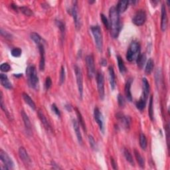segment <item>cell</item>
Returning <instances> with one entry per match:
<instances>
[{
  "instance_id": "obj_1",
  "label": "cell",
  "mask_w": 170,
  "mask_h": 170,
  "mask_svg": "<svg viewBox=\"0 0 170 170\" xmlns=\"http://www.w3.org/2000/svg\"><path fill=\"white\" fill-rule=\"evenodd\" d=\"M110 29L111 35L113 38H117L121 30V24L120 20V14L116 7H112L109 11Z\"/></svg>"
},
{
  "instance_id": "obj_2",
  "label": "cell",
  "mask_w": 170,
  "mask_h": 170,
  "mask_svg": "<svg viewBox=\"0 0 170 170\" xmlns=\"http://www.w3.org/2000/svg\"><path fill=\"white\" fill-rule=\"evenodd\" d=\"M140 54V45L136 41L131 42L126 53V59L130 62L136 60L137 57Z\"/></svg>"
},
{
  "instance_id": "obj_3",
  "label": "cell",
  "mask_w": 170,
  "mask_h": 170,
  "mask_svg": "<svg viewBox=\"0 0 170 170\" xmlns=\"http://www.w3.org/2000/svg\"><path fill=\"white\" fill-rule=\"evenodd\" d=\"M26 76L28 78V84L31 88H35L37 87L39 79L36 68L33 65H29L26 69Z\"/></svg>"
},
{
  "instance_id": "obj_4",
  "label": "cell",
  "mask_w": 170,
  "mask_h": 170,
  "mask_svg": "<svg viewBox=\"0 0 170 170\" xmlns=\"http://www.w3.org/2000/svg\"><path fill=\"white\" fill-rule=\"evenodd\" d=\"M91 29L92 35H93L96 48L99 52L101 53L102 52L103 49V39L101 29L98 25H94L92 26Z\"/></svg>"
},
{
  "instance_id": "obj_5",
  "label": "cell",
  "mask_w": 170,
  "mask_h": 170,
  "mask_svg": "<svg viewBox=\"0 0 170 170\" xmlns=\"http://www.w3.org/2000/svg\"><path fill=\"white\" fill-rule=\"evenodd\" d=\"M0 159H1V161L3 164V167H2V169L9 170L13 169L14 163L13 160L8 156V154L3 151V150H0Z\"/></svg>"
},
{
  "instance_id": "obj_6",
  "label": "cell",
  "mask_w": 170,
  "mask_h": 170,
  "mask_svg": "<svg viewBox=\"0 0 170 170\" xmlns=\"http://www.w3.org/2000/svg\"><path fill=\"white\" fill-rule=\"evenodd\" d=\"M75 72L76 79L77 87H78V90L79 92L80 97L82 98L83 95V73L81 71V69L79 67L75 65Z\"/></svg>"
},
{
  "instance_id": "obj_7",
  "label": "cell",
  "mask_w": 170,
  "mask_h": 170,
  "mask_svg": "<svg viewBox=\"0 0 170 170\" xmlns=\"http://www.w3.org/2000/svg\"><path fill=\"white\" fill-rule=\"evenodd\" d=\"M86 63L87 68V74L90 79L93 78L95 75V65L94 59L92 55H87L86 57Z\"/></svg>"
},
{
  "instance_id": "obj_8",
  "label": "cell",
  "mask_w": 170,
  "mask_h": 170,
  "mask_svg": "<svg viewBox=\"0 0 170 170\" xmlns=\"http://www.w3.org/2000/svg\"><path fill=\"white\" fill-rule=\"evenodd\" d=\"M96 81H97V87L98 92L100 96V98L103 100L104 98V77L102 72H98L96 76Z\"/></svg>"
},
{
  "instance_id": "obj_9",
  "label": "cell",
  "mask_w": 170,
  "mask_h": 170,
  "mask_svg": "<svg viewBox=\"0 0 170 170\" xmlns=\"http://www.w3.org/2000/svg\"><path fill=\"white\" fill-rule=\"evenodd\" d=\"M146 21V13L144 10H138L133 17L132 22L137 26H142Z\"/></svg>"
},
{
  "instance_id": "obj_10",
  "label": "cell",
  "mask_w": 170,
  "mask_h": 170,
  "mask_svg": "<svg viewBox=\"0 0 170 170\" xmlns=\"http://www.w3.org/2000/svg\"><path fill=\"white\" fill-rule=\"evenodd\" d=\"M94 116L95 121L98 124L99 126L100 130L102 133L104 132V118L102 116V114L101 112L100 111L99 109L97 107H96L94 110Z\"/></svg>"
},
{
  "instance_id": "obj_11",
  "label": "cell",
  "mask_w": 170,
  "mask_h": 170,
  "mask_svg": "<svg viewBox=\"0 0 170 170\" xmlns=\"http://www.w3.org/2000/svg\"><path fill=\"white\" fill-rule=\"evenodd\" d=\"M76 3H77L76 2H73L74 4L72 5V8L71 9V14L72 15V17H73V19H74L76 28L77 29H79L80 28L81 24H80V18H79V13H78V9H77Z\"/></svg>"
},
{
  "instance_id": "obj_12",
  "label": "cell",
  "mask_w": 170,
  "mask_h": 170,
  "mask_svg": "<svg viewBox=\"0 0 170 170\" xmlns=\"http://www.w3.org/2000/svg\"><path fill=\"white\" fill-rule=\"evenodd\" d=\"M21 115L23 119V121L24 122V125L25 128L26 132L28 134L29 136H31L32 135V126L31 124L30 120L28 117V116L26 114V113L24 110H22L21 112Z\"/></svg>"
},
{
  "instance_id": "obj_13",
  "label": "cell",
  "mask_w": 170,
  "mask_h": 170,
  "mask_svg": "<svg viewBox=\"0 0 170 170\" xmlns=\"http://www.w3.org/2000/svg\"><path fill=\"white\" fill-rule=\"evenodd\" d=\"M168 27V15L165 6H161V29L162 31H165Z\"/></svg>"
},
{
  "instance_id": "obj_14",
  "label": "cell",
  "mask_w": 170,
  "mask_h": 170,
  "mask_svg": "<svg viewBox=\"0 0 170 170\" xmlns=\"http://www.w3.org/2000/svg\"><path fill=\"white\" fill-rule=\"evenodd\" d=\"M19 157H20L22 161L24 162L26 165L30 164V163H31L30 157L28 155V152H27L26 150L24 148V147H20V148H19Z\"/></svg>"
},
{
  "instance_id": "obj_15",
  "label": "cell",
  "mask_w": 170,
  "mask_h": 170,
  "mask_svg": "<svg viewBox=\"0 0 170 170\" xmlns=\"http://www.w3.org/2000/svg\"><path fill=\"white\" fill-rule=\"evenodd\" d=\"M132 80H133L132 79H129L128 80L126 83L125 88H124V92H125L126 99L128 100V101H129V102L132 101V93H131V91H130L131 85H132Z\"/></svg>"
},
{
  "instance_id": "obj_16",
  "label": "cell",
  "mask_w": 170,
  "mask_h": 170,
  "mask_svg": "<svg viewBox=\"0 0 170 170\" xmlns=\"http://www.w3.org/2000/svg\"><path fill=\"white\" fill-rule=\"evenodd\" d=\"M38 47H39V50L40 56H41V59H40V63H39V69L41 71H43L45 69V66L44 46H43V45L41 44V45H39Z\"/></svg>"
},
{
  "instance_id": "obj_17",
  "label": "cell",
  "mask_w": 170,
  "mask_h": 170,
  "mask_svg": "<svg viewBox=\"0 0 170 170\" xmlns=\"http://www.w3.org/2000/svg\"><path fill=\"white\" fill-rule=\"evenodd\" d=\"M142 96L145 98L146 100H148V95L150 93V84L148 80L146 78L142 79Z\"/></svg>"
},
{
  "instance_id": "obj_18",
  "label": "cell",
  "mask_w": 170,
  "mask_h": 170,
  "mask_svg": "<svg viewBox=\"0 0 170 170\" xmlns=\"http://www.w3.org/2000/svg\"><path fill=\"white\" fill-rule=\"evenodd\" d=\"M38 116H39V118L41 123L42 124V125L44 126L46 130L49 131L51 129V126H50V124L49 123L48 120H47V118H46V116H45L43 112H42L41 110H38Z\"/></svg>"
},
{
  "instance_id": "obj_19",
  "label": "cell",
  "mask_w": 170,
  "mask_h": 170,
  "mask_svg": "<svg viewBox=\"0 0 170 170\" xmlns=\"http://www.w3.org/2000/svg\"><path fill=\"white\" fill-rule=\"evenodd\" d=\"M72 125H73V128H74V130H75V132L76 134L77 140H78L80 144H83V138H82V135H81V133H80V127H79V124L78 122H77L76 120H72Z\"/></svg>"
},
{
  "instance_id": "obj_20",
  "label": "cell",
  "mask_w": 170,
  "mask_h": 170,
  "mask_svg": "<svg viewBox=\"0 0 170 170\" xmlns=\"http://www.w3.org/2000/svg\"><path fill=\"white\" fill-rule=\"evenodd\" d=\"M117 118L119 120L122 124L126 128H129L131 123V118L129 116H126L124 114L118 113L117 115Z\"/></svg>"
},
{
  "instance_id": "obj_21",
  "label": "cell",
  "mask_w": 170,
  "mask_h": 170,
  "mask_svg": "<svg viewBox=\"0 0 170 170\" xmlns=\"http://www.w3.org/2000/svg\"><path fill=\"white\" fill-rule=\"evenodd\" d=\"M0 80H1V83L4 88L9 90L12 88V84L9 82L8 77H7L6 75L2 74H2L0 75Z\"/></svg>"
},
{
  "instance_id": "obj_22",
  "label": "cell",
  "mask_w": 170,
  "mask_h": 170,
  "mask_svg": "<svg viewBox=\"0 0 170 170\" xmlns=\"http://www.w3.org/2000/svg\"><path fill=\"white\" fill-rule=\"evenodd\" d=\"M128 5H129L128 1H122V0H121V1H120L118 3L117 6L116 8L119 14L122 13L127 9L128 7Z\"/></svg>"
},
{
  "instance_id": "obj_23",
  "label": "cell",
  "mask_w": 170,
  "mask_h": 170,
  "mask_svg": "<svg viewBox=\"0 0 170 170\" xmlns=\"http://www.w3.org/2000/svg\"><path fill=\"white\" fill-rule=\"evenodd\" d=\"M109 77H110V83L112 90H114L116 87V76L113 67L110 66L109 68Z\"/></svg>"
},
{
  "instance_id": "obj_24",
  "label": "cell",
  "mask_w": 170,
  "mask_h": 170,
  "mask_svg": "<svg viewBox=\"0 0 170 170\" xmlns=\"http://www.w3.org/2000/svg\"><path fill=\"white\" fill-rule=\"evenodd\" d=\"M23 98H24V101L26 104H28L29 106L31 109L32 110H35L36 109V106L35 104L33 102V100L31 99V98L27 94V93H23Z\"/></svg>"
},
{
  "instance_id": "obj_25",
  "label": "cell",
  "mask_w": 170,
  "mask_h": 170,
  "mask_svg": "<svg viewBox=\"0 0 170 170\" xmlns=\"http://www.w3.org/2000/svg\"><path fill=\"white\" fill-rule=\"evenodd\" d=\"M146 61V55L144 53H140L136 59V63L139 68H143Z\"/></svg>"
},
{
  "instance_id": "obj_26",
  "label": "cell",
  "mask_w": 170,
  "mask_h": 170,
  "mask_svg": "<svg viewBox=\"0 0 170 170\" xmlns=\"http://www.w3.org/2000/svg\"><path fill=\"white\" fill-rule=\"evenodd\" d=\"M154 67V62L152 59H150L148 62H147L146 68H145V72L147 75H150L153 70Z\"/></svg>"
},
{
  "instance_id": "obj_27",
  "label": "cell",
  "mask_w": 170,
  "mask_h": 170,
  "mask_svg": "<svg viewBox=\"0 0 170 170\" xmlns=\"http://www.w3.org/2000/svg\"><path fill=\"white\" fill-rule=\"evenodd\" d=\"M134 155L135 157H136V159L138 161L139 165H140L142 168H144L145 166V161L144 158H143L142 156L140 155V152L137 151L136 150H134Z\"/></svg>"
},
{
  "instance_id": "obj_28",
  "label": "cell",
  "mask_w": 170,
  "mask_h": 170,
  "mask_svg": "<svg viewBox=\"0 0 170 170\" xmlns=\"http://www.w3.org/2000/svg\"><path fill=\"white\" fill-rule=\"evenodd\" d=\"M117 61H118V65L119 68V71L122 74H124L126 71V68L125 67L124 63V61L122 60V57L118 55L117 57Z\"/></svg>"
},
{
  "instance_id": "obj_29",
  "label": "cell",
  "mask_w": 170,
  "mask_h": 170,
  "mask_svg": "<svg viewBox=\"0 0 170 170\" xmlns=\"http://www.w3.org/2000/svg\"><path fill=\"white\" fill-rule=\"evenodd\" d=\"M146 101L147 100L143 97V96H141L140 100H138V101L136 102V108L140 111H142L145 109V106H146Z\"/></svg>"
},
{
  "instance_id": "obj_30",
  "label": "cell",
  "mask_w": 170,
  "mask_h": 170,
  "mask_svg": "<svg viewBox=\"0 0 170 170\" xmlns=\"http://www.w3.org/2000/svg\"><path fill=\"white\" fill-rule=\"evenodd\" d=\"M75 110H76V115H77V117H78L79 122L80 123V125L81 127L83 128V130L84 131V132H86V131H87L86 125H85V122H84V120L82 114H81V113H80V111L78 109H75Z\"/></svg>"
},
{
  "instance_id": "obj_31",
  "label": "cell",
  "mask_w": 170,
  "mask_h": 170,
  "mask_svg": "<svg viewBox=\"0 0 170 170\" xmlns=\"http://www.w3.org/2000/svg\"><path fill=\"white\" fill-rule=\"evenodd\" d=\"M31 39L35 42V43L37 44L38 46L39 45H41V42L42 41L41 37L37 33H32L31 34Z\"/></svg>"
},
{
  "instance_id": "obj_32",
  "label": "cell",
  "mask_w": 170,
  "mask_h": 170,
  "mask_svg": "<svg viewBox=\"0 0 170 170\" xmlns=\"http://www.w3.org/2000/svg\"><path fill=\"white\" fill-rule=\"evenodd\" d=\"M139 140H140V145L141 148L143 150H146L147 148V146H148V142H147L146 137L144 134H140Z\"/></svg>"
},
{
  "instance_id": "obj_33",
  "label": "cell",
  "mask_w": 170,
  "mask_h": 170,
  "mask_svg": "<svg viewBox=\"0 0 170 170\" xmlns=\"http://www.w3.org/2000/svg\"><path fill=\"white\" fill-rule=\"evenodd\" d=\"M153 96L152 95L150 96V103H149V109H148V114L149 116L151 119V120H153Z\"/></svg>"
},
{
  "instance_id": "obj_34",
  "label": "cell",
  "mask_w": 170,
  "mask_h": 170,
  "mask_svg": "<svg viewBox=\"0 0 170 170\" xmlns=\"http://www.w3.org/2000/svg\"><path fill=\"white\" fill-rule=\"evenodd\" d=\"M124 155L126 160L129 162L130 164H132V165H134V160H133V157L132 156V154L130 153V152H129V150L128 149H124Z\"/></svg>"
},
{
  "instance_id": "obj_35",
  "label": "cell",
  "mask_w": 170,
  "mask_h": 170,
  "mask_svg": "<svg viewBox=\"0 0 170 170\" xmlns=\"http://www.w3.org/2000/svg\"><path fill=\"white\" fill-rule=\"evenodd\" d=\"M56 24L58 26V28H59L60 31H61V33L62 35V37L63 38L65 36V24L61 21L59 20H57L56 21Z\"/></svg>"
},
{
  "instance_id": "obj_36",
  "label": "cell",
  "mask_w": 170,
  "mask_h": 170,
  "mask_svg": "<svg viewBox=\"0 0 170 170\" xmlns=\"http://www.w3.org/2000/svg\"><path fill=\"white\" fill-rule=\"evenodd\" d=\"M11 55L14 57H19L21 55V53H22V51L20 48H14L12 50H11Z\"/></svg>"
},
{
  "instance_id": "obj_37",
  "label": "cell",
  "mask_w": 170,
  "mask_h": 170,
  "mask_svg": "<svg viewBox=\"0 0 170 170\" xmlns=\"http://www.w3.org/2000/svg\"><path fill=\"white\" fill-rule=\"evenodd\" d=\"M100 18H101V20L103 23V24L104 25V26L106 27V28L107 29H110V24H109V21L108 20L104 14L102 13V14H100Z\"/></svg>"
},
{
  "instance_id": "obj_38",
  "label": "cell",
  "mask_w": 170,
  "mask_h": 170,
  "mask_svg": "<svg viewBox=\"0 0 170 170\" xmlns=\"http://www.w3.org/2000/svg\"><path fill=\"white\" fill-rule=\"evenodd\" d=\"M19 9L21 10V12L23 13L26 15H28V16H31V15H33V11L31 10L29 8H28V7H21Z\"/></svg>"
},
{
  "instance_id": "obj_39",
  "label": "cell",
  "mask_w": 170,
  "mask_h": 170,
  "mask_svg": "<svg viewBox=\"0 0 170 170\" xmlns=\"http://www.w3.org/2000/svg\"><path fill=\"white\" fill-rule=\"evenodd\" d=\"M65 70L64 67H61V70L60 72V79H59L60 84H63V83L65 82Z\"/></svg>"
},
{
  "instance_id": "obj_40",
  "label": "cell",
  "mask_w": 170,
  "mask_h": 170,
  "mask_svg": "<svg viewBox=\"0 0 170 170\" xmlns=\"http://www.w3.org/2000/svg\"><path fill=\"white\" fill-rule=\"evenodd\" d=\"M0 69H1V71L2 72H8L10 71V69H11V67H10V65L8 64V63H2L1 65V66H0Z\"/></svg>"
},
{
  "instance_id": "obj_41",
  "label": "cell",
  "mask_w": 170,
  "mask_h": 170,
  "mask_svg": "<svg viewBox=\"0 0 170 170\" xmlns=\"http://www.w3.org/2000/svg\"><path fill=\"white\" fill-rule=\"evenodd\" d=\"M118 102L119 106L120 107H124L125 105V100L123 96L121 94H119L118 96Z\"/></svg>"
},
{
  "instance_id": "obj_42",
  "label": "cell",
  "mask_w": 170,
  "mask_h": 170,
  "mask_svg": "<svg viewBox=\"0 0 170 170\" xmlns=\"http://www.w3.org/2000/svg\"><path fill=\"white\" fill-rule=\"evenodd\" d=\"M51 85H52V80L49 76H48V77H47V79H46V80H45V88H46V90L48 91L49 88L51 87Z\"/></svg>"
},
{
  "instance_id": "obj_43",
  "label": "cell",
  "mask_w": 170,
  "mask_h": 170,
  "mask_svg": "<svg viewBox=\"0 0 170 170\" xmlns=\"http://www.w3.org/2000/svg\"><path fill=\"white\" fill-rule=\"evenodd\" d=\"M51 110H53V112L54 113H55L57 116H59V117L61 116L60 110H59V109H58L55 104H52V106H51Z\"/></svg>"
},
{
  "instance_id": "obj_44",
  "label": "cell",
  "mask_w": 170,
  "mask_h": 170,
  "mask_svg": "<svg viewBox=\"0 0 170 170\" xmlns=\"http://www.w3.org/2000/svg\"><path fill=\"white\" fill-rule=\"evenodd\" d=\"M88 140H89V143H90V145L91 147L92 148L95 150L96 148V142L94 140V138L92 137V136H88Z\"/></svg>"
},
{
  "instance_id": "obj_45",
  "label": "cell",
  "mask_w": 170,
  "mask_h": 170,
  "mask_svg": "<svg viewBox=\"0 0 170 170\" xmlns=\"http://www.w3.org/2000/svg\"><path fill=\"white\" fill-rule=\"evenodd\" d=\"M1 34L3 37H4L6 39H11V35L6 31H3V29H1Z\"/></svg>"
},
{
  "instance_id": "obj_46",
  "label": "cell",
  "mask_w": 170,
  "mask_h": 170,
  "mask_svg": "<svg viewBox=\"0 0 170 170\" xmlns=\"http://www.w3.org/2000/svg\"><path fill=\"white\" fill-rule=\"evenodd\" d=\"M111 164H112V166H113V168L114 169H117V167H116V163L114 160L113 159V157H111Z\"/></svg>"
},
{
  "instance_id": "obj_47",
  "label": "cell",
  "mask_w": 170,
  "mask_h": 170,
  "mask_svg": "<svg viewBox=\"0 0 170 170\" xmlns=\"http://www.w3.org/2000/svg\"><path fill=\"white\" fill-rule=\"evenodd\" d=\"M101 65H103V66H106L107 65V61L105 59H102L101 61Z\"/></svg>"
}]
</instances>
